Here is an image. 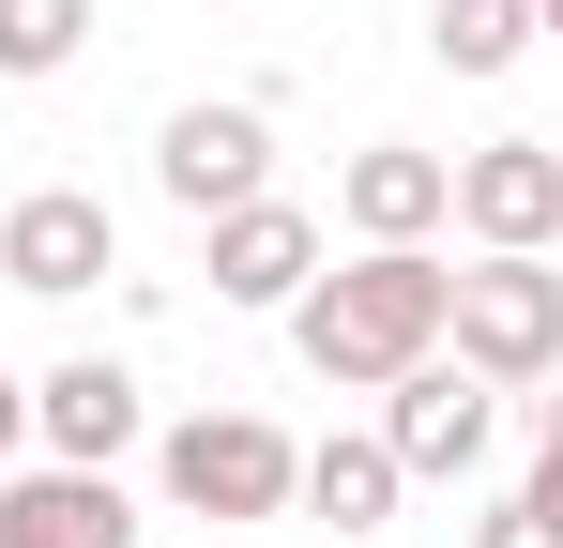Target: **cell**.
<instances>
[{
  "label": "cell",
  "instance_id": "cell-16",
  "mask_svg": "<svg viewBox=\"0 0 563 548\" xmlns=\"http://www.w3.org/2000/svg\"><path fill=\"white\" fill-rule=\"evenodd\" d=\"M518 487H533V503H549V518H563V396H549V412H533V472H518Z\"/></svg>",
  "mask_w": 563,
  "mask_h": 548
},
{
  "label": "cell",
  "instance_id": "cell-17",
  "mask_svg": "<svg viewBox=\"0 0 563 548\" xmlns=\"http://www.w3.org/2000/svg\"><path fill=\"white\" fill-rule=\"evenodd\" d=\"M15 457H31V381L0 365V472H15Z\"/></svg>",
  "mask_w": 563,
  "mask_h": 548
},
{
  "label": "cell",
  "instance_id": "cell-11",
  "mask_svg": "<svg viewBox=\"0 0 563 548\" xmlns=\"http://www.w3.org/2000/svg\"><path fill=\"white\" fill-rule=\"evenodd\" d=\"M0 548H137V503H122V472L15 457L0 472Z\"/></svg>",
  "mask_w": 563,
  "mask_h": 548
},
{
  "label": "cell",
  "instance_id": "cell-2",
  "mask_svg": "<svg viewBox=\"0 0 563 548\" xmlns=\"http://www.w3.org/2000/svg\"><path fill=\"white\" fill-rule=\"evenodd\" d=\"M153 487L213 518V534H244V518H289V487H305V442H289L275 412H184L168 442H153Z\"/></svg>",
  "mask_w": 563,
  "mask_h": 548
},
{
  "label": "cell",
  "instance_id": "cell-10",
  "mask_svg": "<svg viewBox=\"0 0 563 548\" xmlns=\"http://www.w3.org/2000/svg\"><path fill=\"white\" fill-rule=\"evenodd\" d=\"M31 457H62V472H122L137 457V381L107 351H62L31 381Z\"/></svg>",
  "mask_w": 563,
  "mask_h": 548
},
{
  "label": "cell",
  "instance_id": "cell-9",
  "mask_svg": "<svg viewBox=\"0 0 563 548\" xmlns=\"http://www.w3.org/2000/svg\"><path fill=\"white\" fill-rule=\"evenodd\" d=\"M335 229H351V244H442V229H457V153L366 138V153L335 168Z\"/></svg>",
  "mask_w": 563,
  "mask_h": 548
},
{
  "label": "cell",
  "instance_id": "cell-14",
  "mask_svg": "<svg viewBox=\"0 0 563 548\" xmlns=\"http://www.w3.org/2000/svg\"><path fill=\"white\" fill-rule=\"evenodd\" d=\"M92 46V0H0V77H62Z\"/></svg>",
  "mask_w": 563,
  "mask_h": 548
},
{
  "label": "cell",
  "instance_id": "cell-12",
  "mask_svg": "<svg viewBox=\"0 0 563 548\" xmlns=\"http://www.w3.org/2000/svg\"><path fill=\"white\" fill-rule=\"evenodd\" d=\"M305 518H335V534H380L396 503H411V472L380 457V427H335V442H305V487H289Z\"/></svg>",
  "mask_w": 563,
  "mask_h": 548
},
{
  "label": "cell",
  "instance_id": "cell-4",
  "mask_svg": "<svg viewBox=\"0 0 563 548\" xmlns=\"http://www.w3.org/2000/svg\"><path fill=\"white\" fill-rule=\"evenodd\" d=\"M153 183L184 198L198 229L244 213V198H275V107H260V91H198V107H168V122H153Z\"/></svg>",
  "mask_w": 563,
  "mask_h": 548
},
{
  "label": "cell",
  "instance_id": "cell-3",
  "mask_svg": "<svg viewBox=\"0 0 563 548\" xmlns=\"http://www.w3.org/2000/svg\"><path fill=\"white\" fill-rule=\"evenodd\" d=\"M442 351H457L487 396L563 381V260H472L457 289H442Z\"/></svg>",
  "mask_w": 563,
  "mask_h": 548
},
{
  "label": "cell",
  "instance_id": "cell-15",
  "mask_svg": "<svg viewBox=\"0 0 563 548\" xmlns=\"http://www.w3.org/2000/svg\"><path fill=\"white\" fill-rule=\"evenodd\" d=\"M472 548H563V518H549V503H533V487H503V503L472 518Z\"/></svg>",
  "mask_w": 563,
  "mask_h": 548
},
{
  "label": "cell",
  "instance_id": "cell-18",
  "mask_svg": "<svg viewBox=\"0 0 563 548\" xmlns=\"http://www.w3.org/2000/svg\"><path fill=\"white\" fill-rule=\"evenodd\" d=\"M533 31H563V0H533Z\"/></svg>",
  "mask_w": 563,
  "mask_h": 548
},
{
  "label": "cell",
  "instance_id": "cell-5",
  "mask_svg": "<svg viewBox=\"0 0 563 548\" xmlns=\"http://www.w3.org/2000/svg\"><path fill=\"white\" fill-rule=\"evenodd\" d=\"M487 442H503V396H487L457 351H427V365H396V381H380V457H396L411 487H472Z\"/></svg>",
  "mask_w": 563,
  "mask_h": 548
},
{
  "label": "cell",
  "instance_id": "cell-6",
  "mask_svg": "<svg viewBox=\"0 0 563 548\" xmlns=\"http://www.w3.org/2000/svg\"><path fill=\"white\" fill-rule=\"evenodd\" d=\"M122 274V213H107L92 183H31L15 213H0V289H31V305H77Z\"/></svg>",
  "mask_w": 563,
  "mask_h": 548
},
{
  "label": "cell",
  "instance_id": "cell-8",
  "mask_svg": "<svg viewBox=\"0 0 563 548\" xmlns=\"http://www.w3.org/2000/svg\"><path fill=\"white\" fill-rule=\"evenodd\" d=\"M457 229H472V260H549L563 244V138L457 153Z\"/></svg>",
  "mask_w": 563,
  "mask_h": 548
},
{
  "label": "cell",
  "instance_id": "cell-7",
  "mask_svg": "<svg viewBox=\"0 0 563 548\" xmlns=\"http://www.w3.org/2000/svg\"><path fill=\"white\" fill-rule=\"evenodd\" d=\"M320 260H335V244H320V213H305V198H244V213H213V229H198L213 305H244V320H289Z\"/></svg>",
  "mask_w": 563,
  "mask_h": 548
},
{
  "label": "cell",
  "instance_id": "cell-13",
  "mask_svg": "<svg viewBox=\"0 0 563 548\" xmlns=\"http://www.w3.org/2000/svg\"><path fill=\"white\" fill-rule=\"evenodd\" d=\"M533 46V0H427V62L442 77H503Z\"/></svg>",
  "mask_w": 563,
  "mask_h": 548
},
{
  "label": "cell",
  "instance_id": "cell-1",
  "mask_svg": "<svg viewBox=\"0 0 563 548\" xmlns=\"http://www.w3.org/2000/svg\"><path fill=\"white\" fill-rule=\"evenodd\" d=\"M442 244H351V260L305 274V305H289V351H305V381H335V396H380L396 365L442 351Z\"/></svg>",
  "mask_w": 563,
  "mask_h": 548
}]
</instances>
